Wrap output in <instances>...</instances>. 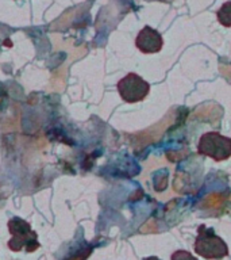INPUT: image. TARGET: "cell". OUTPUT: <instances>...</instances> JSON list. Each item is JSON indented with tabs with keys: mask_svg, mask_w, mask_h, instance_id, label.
Segmentation results:
<instances>
[{
	"mask_svg": "<svg viewBox=\"0 0 231 260\" xmlns=\"http://www.w3.org/2000/svg\"><path fill=\"white\" fill-rule=\"evenodd\" d=\"M218 22L224 27H231V0L226 2L222 7L216 11Z\"/></svg>",
	"mask_w": 231,
	"mask_h": 260,
	"instance_id": "obj_6",
	"label": "cell"
},
{
	"mask_svg": "<svg viewBox=\"0 0 231 260\" xmlns=\"http://www.w3.org/2000/svg\"><path fill=\"white\" fill-rule=\"evenodd\" d=\"M118 92L127 103H137L143 101L150 91V84L137 73H127L118 81Z\"/></svg>",
	"mask_w": 231,
	"mask_h": 260,
	"instance_id": "obj_4",
	"label": "cell"
},
{
	"mask_svg": "<svg viewBox=\"0 0 231 260\" xmlns=\"http://www.w3.org/2000/svg\"><path fill=\"white\" fill-rule=\"evenodd\" d=\"M195 252L207 260H220L228 255V247L224 240L216 236L212 228L200 225L195 240Z\"/></svg>",
	"mask_w": 231,
	"mask_h": 260,
	"instance_id": "obj_2",
	"label": "cell"
},
{
	"mask_svg": "<svg viewBox=\"0 0 231 260\" xmlns=\"http://www.w3.org/2000/svg\"><path fill=\"white\" fill-rule=\"evenodd\" d=\"M135 46L145 54H154V53H158L162 49L164 40H162V36L157 30H154L150 26H145L137 36Z\"/></svg>",
	"mask_w": 231,
	"mask_h": 260,
	"instance_id": "obj_5",
	"label": "cell"
},
{
	"mask_svg": "<svg viewBox=\"0 0 231 260\" xmlns=\"http://www.w3.org/2000/svg\"><path fill=\"white\" fill-rule=\"evenodd\" d=\"M170 260H198V259H196L190 252L184 251V249H178V251L172 253Z\"/></svg>",
	"mask_w": 231,
	"mask_h": 260,
	"instance_id": "obj_7",
	"label": "cell"
},
{
	"mask_svg": "<svg viewBox=\"0 0 231 260\" xmlns=\"http://www.w3.org/2000/svg\"><path fill=\"white\" fill-rule=\"evenodd\" d=\"M143 260H161V259H158V257H156V256H150V257H146V259Z\"/></svg>",
	"mask_w": 231,
	"mask_h": 260,
	"instance_id": "obj_8",
	"label": "cell"
},
{
	"mask_svg": "<svg viewBox=\"0 0 231 260\" xmlns=\"http://www.w3.org/2000/svg\"><path fill=\"white\" fill-rule=\"evenodd\" d=\"M7 228L10 235H11V239L8 240L7 247L12 252L26 251L31 253L41 247L36 232L32 231L31 225L27 221H24L19 217H12L8 221Z\"/></svg>",
	"mask_w": 231,
	"mask_h": 260,
	"instance_id": "obj_1",
	"label": "cell"
},
{
	"mask_svg": "<svg viewBox=\"0 0 231 260\" xmlns=\"http://www.w3.org/2000/svg\"><path fill=\"white\" fill-rule=\"evenodd\" d=\"M198 153L215 161H224L231 157V138L219 132H207L199 140Z\"/></svg>",
	"mask_w": 231,
	"mask_h": 260,
	"instance_id": "obj_3",
	"label": "cell"
}]
</instances>
